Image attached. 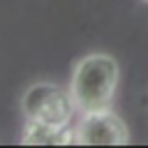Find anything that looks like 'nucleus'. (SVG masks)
I'll use <instances>...</instances> for the list:
<instances>
[{
  "instance_id": "1",
  "label": "nucleus",
  "mask_w": 148,
  "mask_h": 148,
  "mask_svg": "<svg viewBox=\"0 0 148 148\" xmlns=\"http://www.w3.org/2000/svg\"><path fill=\"white\" fill-rule=\"evenodd\" d=\"M118 62L109 53H88L83 56L72 72L69 92L79 113L109 109L118 88Z\"/></svg>"
},
{
  "instance_id": "2",
  "label": "nucleus",
  "mask_w": 148,
  "mask_h": 148,
  "mask_svg": "<svg viewBox=\"0 0 148 148\" xmlns=\"http://www.w3.org/2000/svg\"><path fill=\"white\" fill-rule=\"evenodd\" d=\"M21 109L28 120L35 123H49V125H72L76 104L72 99V92L49 83L39 81L32 83L23 97H21Z\"/></svg>"
},
{
  "instance_id": "3",
  "label": "nucleus",
  "mask_w": 148,
  "mask_h": 148,
  "mask_svg": "<svg viewBox=\"0 0 148 148\" xmlns=\"http://www.w3.org/2000/svg\"><path fill=\"white\" fill-rule=\"evenodd\" d=\"M76 146H125L130 141L127 125L111 109H97L81 113L74 127Z\"/></svg>"
},
{
  "instance_id": "4",
  "label": "nucleus",
  "mask_w": 148,
  "mask_h": 148,
  "mask_svg": "<svg viewBox=\"0 0 148 148\" xmlns=\"http://www.w3.org/2000/svg\"><path fill=\"white\" fill-rule=\"evenodd\" d=\"M21 143L23 146H72L76 143V132L69 125H49V123L28 120Z\"/></svg>"
},
{
  "instance_id": "5",
  "label": "nucleus",
  "mask_w": 148,
  "mask_h": 148,
  "mask_svg": "<svg viewBox=\"0 0 148 148\" xmlns=\"http://www.w3.org/2000/svg\"><path fill=\"white\" fill-rule=\"evenodd\" d=\"M143 2H148V0H143Z\"/></svg>"
}]
</instances>
